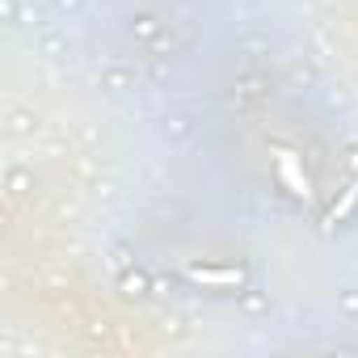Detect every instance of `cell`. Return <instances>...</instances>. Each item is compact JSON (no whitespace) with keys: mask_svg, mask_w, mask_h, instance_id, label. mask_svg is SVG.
I'll list each match as a JSON object with an SVG mask.
<instances>
[{"mask_svg":"<svg viewBox=\"0 0 358 358\" xmlns=\"http://www.w3.org/2000/svg\"><path fill=\"white\" fill-rule=\"evenodd\" d=\"M274 156H278V177H282V186L295 194V199H312V182H308V173H303V164H299V156L291 152V148H274Z\"/></svg>","mask_w":358,"mask_h":358,"instance_id":"6da1fadb","label":"cell"},{"mask_svg":"<svg viewBox=\"0 0 358 358\" xmlns=\"http://www.w3.org/2000/svg\"><path fill=\"white\" fill-rule=\"evenodd\" d=\"M186 278L199 282V287H241L245 270H232V266H186Z\"/></svg>","mask_w":358,"mask_h":358,"instance_id":"7a4b0ae2","label":"cell"},{"mask_svg":"<svg viewBox=\"0 0 358 358\" xmlns=\"http://www.w3.org/2000/svg\"><path fill=\"white\" fill-rule=\"evenodd\" d=\"M354 203H358V182H350V186H345V194H341V203H333V211H329V224H341V220L354 211Z\"/></svg>","mask_w":358,"mask_h":358,"instance_id":"3957f363","label":"cell"}]
</instances>
